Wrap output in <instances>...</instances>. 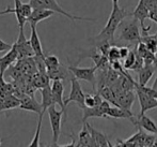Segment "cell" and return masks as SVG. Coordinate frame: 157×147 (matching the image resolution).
Wrapping results in <instances>:
<instances>
[{"label": "cell", "mask_w": 157, "mask_h": 147, "mask_svg": "<svg viewBox=\"0 0 157 147\" xmlns=\"http://www.w3.org/2000/svg\"><path fill=\"white\" fill-rule=\"evenodd\" d=\"M128 16H132V12H128L125 8L119 6V4H112V11L107 24L98 35L92 38L91 41L94 44L103 41H109L112 43L114 41V33L119 29L120 24Z\"/></svg>", "instance_id": "1"}, {"label": "cell", "mask_w": 157, "mask_h": 147, "mask_svg": "<svg viewBox=\"0 0 157 147\" xmlns=\"http://www.w3.org/2000/svg\"><path fill=\"white\" fill-rule=\"evenodd\" d=\"M139 21L135 17L126 18L119 26V41L137 44L141 41V31L139 29Z\"/></svg>", "instance_id": "2"}, {"label": "cell", "mask_w": 157, "mask_h": 147, "mask_svg": "<svg viewBox=\"0 0 157 147\" xmlns=\"http://www.w3.org/2000/svg\"><path fill=\"white\" fill-rule=\"evenodd\" d=\"M29 3L31 4L33 9H47V10H52L56 13L63 15V16L67 17L68 19L75 22V21H83V22H96L95 18L92 17H80V16H75L72 15L71 13L66 12L62 6L57 2V0H30Z\"/></svg>", "instance_id": "3"}, {"label": "cell", "mask_w": 157, "mask_h": 147, "mask_svg": "<svg viewBox=\"0 0 157 147\" xmlns=\"http://www.w3.org/2000/svg\"><path fill=\"white\" fill-rule=\"evenodd\" d=\"M32 10H33V8L30 3H24L21 0H14V8L8 6L6 10L0 11V16L4 14L13 13V14H15V16H16L19 28H24L25 24L27 23V21H28V17L31 14Z\"/></svg>", "instance_id": "4"}, {"label": "cell", "mask_w": 157, "mask_h": 147, "mask_svg": "<svg viewBox=\"0 0 157 147\" xmlns=\"http://www.w3.org/2000/svg\"><path fill=\"white\" fill-rule=\"evenodd\" d=\"M47 112L50 121V127H52V146H58L59 137L61 134V125H62V117L64 116V112L62 110H57L56 104L49 106Z\"/></svg>", "instance_id": "5"}, {"label": "cell", "mask_w": 157, "mask_h": 147, "mask_svg": "<svg viewBox=\"0 0 157 147\" xmlns=\"http://www.w3.org/2000/svg\"><path fill=\"white\" fill-rule=\"evenodd\" d=\"M71 91L70 95H68L67 99L64 100V104L65 106H67L71 102H75L77 105L80 108H85L86 104H85V98H86V93L83 92L81 85L79 84V80H77L76 77L73 75L71 77Z\"/></svg>", "instance_id": "6"}, {"label": "cell", "mask_w": 157, "mask_h": 147, "mask_svg": "<svg viewBox=\"0 0 157 147\" xmlns=\"http://www.w3.org/2000/svg\"><path fill=\"white\" fill-rule=\"evenodd\" d=\"M68 69L77 80L90 83L93 87V90H95V86H96L97 82L96 75H95V72L97 71V67L95 64L93 67H90V68H79L77 64H70Z\"/></svg>", "instance_id": "7"}, {"label": "cell", "mask_w": 157, "mask_h": 147, "mask_svg": "<svg viewBox=\"0 0 157 147\" xmlns=\"http://www.w3.org/2000/svg\"><path fill=\"white\" fill-rule=\"evenodd\" d=\"M14 44L16 46L17 51H18V59L34 56V52H33L32 46L30 44V40H27L25 37L24 28H19L18 38H17V41Z\"/></svg>", "instance_id": "8"}, {"label": "cell", "mask_w": 157, "mask_h": 147, "mask_svg": "<svg viewBox=\"0 0 157 147\" xmlns=\"http://www.w3.org/2000/svg\"><path fill=\"white\" fill-rule=\"evenodd\" d=\"M135 90H136V95L138 97L139 104H140V112H139L138 115L145 114V112H147V111L157 108V98L145 95L144 92H142L139 89L135 88Z\"/></svg>", "instance_id": "9"}, {"label": "cell", "mask_w": 157, "mask_h": 147, "mask_svg": "<svg viewBox=\"0 0 157 147\" xmlns=\"http://www.w3.org/2000/svg\"><path fill=\"white\" fill-rule=\"evenodd\" d=\"M19 110L21 111H27V112H33L35 114L40 115L43 112V108L42 104L39 103L35 99V97L29 95H24L21 98V105H19Z\"/></svg>", "instance_id": "10"}, {"label": "cell", "mask_w": 157, "mask_h": 147, "mask_svg": "<svg viewBox=\"0 0 157 147\" xmlns=\"http://www.w3.org/2000/svg\"><path fill=\"white\" fill-rule=\"evenodd\" d=\"M52 91L56 104H58L61 110L64 112V117L66 118V106L64 104L63 92H64V84L62 80H54L52 84Z\"/></svg>", "instance_id": "11"}, {"label": "cell", "mask_w": 157, "mask_h": 147, "mask_svg": "<svg viewBox=\"0 0 157 147\" xmlns=\"http://www.w3.org/2000/svg\"><path fill=\"white\" fill-rule=\"evenodd\" d=\"M17 60H18V51H17L15 44H13L12 48L8 51L6 55L0 57V74L4 75L6 71L9 68H11V66Z\"/></svg>", "instance_id": "12"}, {"label": "cell", "mask_w": 157, "mask_h": 147, "mask_svg": "<svg viewBox=\"0 0 157 147\" xmlns=\"http://www.w3.org/2000/svg\"><path fill=\"white\" fill-rule=\"evenodd\" d=\"M107 118H114V119H127L132 121V124L135 122V117L132 114V110L123 108L121 106H110L106 112Z\"/></svg>", "instance_id": "13"}, {"label": "cell", "mask_w": 157, "mask_h": 147, "mask_svg": "<svg viewBox=\"0 0 157 147\" xmlns=\"http://www.w3.org/2000/svg\"><path fill=\"white\" fill-rule=\"evenodd\" d=\"M21 105V98L15 95L0 96V113L18 108Z\"/></svg>", "instance_id": "14"}, {"label": "cell", "mask_w": 157, "mask_h": 147, "mask_svg": "<svg viewBox=\"0 0 157 147\" xmlns=\"http://www.w3.org/2000/svg\"><path fill=\"white\" fill-rule=\"evenodd\" d=\"M47 74L50 80H62V81H71V77L73 76V73L70 71L68 67L66 68L64 64L61 63L60 66L56 67L54 69L47 70Z\"/></svg>", "instance_id": "15"}, {"label": "cell", "mask_w": 157, "mask_h": 147, "mask_svg": "<svg viewBox=\"0 0 157 147\" xmlns=\"http://www.w3.org/2000/svg\"><path fill=\"white\" fill-rule=\"evenodd\" d=\"M132 125H134V126L139 127V128H141L142 130L147 131V132L152 133V134H156L157 133L156 124L145 114L138 115V116H137V119L135 120V122Z\"/></svg>", "instance_id": "16"}, {"label": "cell", "mask_w": 157, "mask_h": 147, "mask_svg": "<svg viewBox=\"0 0 157 147\" xmlns=\"http://www.w3.org/2000/svg\"><path fill=\"white\" fill-rule=\"evenodd\" d=\"M56 12L47 9H33L30 16L28 17V23L30 25H37V23L52 17Z\"/></svg>", "instance_id": "17"}, {"label": "cell", "mask_w": 157, "mask_h": 147, "mask_svg": "<svg viewBox=\"0 0 157 147\" xmlns=\"http://www.w3.org/2000/svg\"><path fill=\"white\" fill-rule=\"evenodd\" d=\"M149 13L150 9L147 6V2H145V0H139L134 12H132V16L138 19L139 23H140V27H142V26H144L145 19L149 18Z\"/></svg>", "instance_id": "18"}, {"label": "cell", "mask_w": 157, "mask_h": 147, "mask_svg": "<svg viewBox=\"0 0 157 147\" xmlns=\"http://www.w3.org/2000/svg\"><path fill=\"white\" fill-rule=\"evenodd\" d=\"M41 97H42L41 104H42V108H43V112H42V114H40L39 116H44L45 112H47L48 108L54 105V104H56L55 99H54V96H52V86L48 85V86H46V87L42 88L41 89Z\"/></svg>", "instance_id": "19"}, {"label": "cell", "mask_w": 157, "mask_h": 147, "mask_svg": "<svg viewBox=\"0 0 157 147\" xmlns=\"http://www.w3.org/2000/svg\"><path fill=\"white\" fill-rule=\"evenodd\" d=\"M156 71V67L153 64H144L140 70L138 71V81L137 83L139 85H147L149 81L151 80V77L154 75Z\"/></svg>", "instance_id": "20"}, {"label": "cell", "mask_w": 157, "mask_h": 147, "mask_svg": "<svg viewBox=\"0 0 157 147\" xmlns=\"http://www.w3.org/2000/svg\"><path fill=\"white\" fill-rule=\"evenodd\" d=\"M31 27V35H30V44L32 46V50L34 52V56H41L45 57V54L43 52V48H42V43L41 40L39 38L36 31V25H30Z\"/></svg>", "instance_id": "21"}, {"label": "cell", "mask_w": 157, "mask_h": 147, "mask_svg": "<svg viewBox=\"0 0 157 147\" xmlns=\"http://www.w3.org/2000/svg\"><path fill=\"white\" fill-rule=\"evenodd\" d=\"M86 124H87V127L89 128L90 132H91V135H92V139H93L94 141V144L95 146H101V147H104V146H112V144L110 143L109 139H108L107 137H106L104 133H101V131L96 130L95 128L91 126L90 124H88L87 121H86Z\"/></svg>", "instance_id": "22"}, {"label": "cell", "mask_w": 157, "mask_h": 147, "mask_svg": "<svg viewBox=\"0 0 157 147\" xmlns=\"http://www.w3.org/2000/svg\"><path fill=\"white\" fill-rule=\"evenodd\" d=\"M76 146H95L94 141L92 139L91 132H90L86 122H83L82 129H81V131L78 134V140H77Z\"/></svg>", "instance_id": "23"}, {"label": "cell", "mask_w": 157, "mask_h": 147, "mask_svg": "<svg viewBox=\"0 0 157 147\" xmlns=\"http://www.w3.org/2000/svg\"><path fill=\"white\" fill-rule=\"evenodd\" d=\"M49 81H50V77L48 76L47 72L46 73L36 72L35 74H33L32 77V84L37 89H42L46 87V86H48L49 85Z\"/></svg>", "instance_id": "24"}, {"label": "cell", "mask_w": 157, "mask_h": 147, "mask_svg": "<svg viewBox=\"0 0 157 147\" xmlns=\"http://www.w3.org/2000/svg\"><path fill=\"white\" fill-rule=\"evenodd\" d=\"M98 92L104 100L108 101L109 103L113 104L114 106H119L118 101H117L116 92H114L113 89L110 87V86H105V87L101 88V90H98Z\"/></svg>", "instance_id": "25"}, {"label": "cell", "mask_w": 157, "mask_h": 147, "mask_svg": "<svg viewBox=\"0 0 157 147\" xmlns=\"http://www.w3.org/2000/svg\"><path fill=\"white\" fill-rule=\"evenodd\" d=\"M4 75L0 74V96L14 95L15 85L14 83H8L4 81Z\"/></svg>", "instance_id": "26"}, {"label": "cell", "mask_w": 157, "mask_h": 147, "mask_svg": "<svg viewBox=\"0 0 157 147\" xmlns=\"http://www.w3.org/2000/svg\"><path fill=\"white\" fill-rule=\"evenodd\" d=\"M141 41L145 44L147 50L152 52L153 54H157V38L155 35H145V37H141Z\"/></svg>", "instance_id": "27"}, {"label": "cell", "mask_w": 157, "mask_h": 147, "mask_svg": "<svg viewBox=\"0 0 157 147\" xmlns=\"http://www.w3.org/2000/svg\"><path fill=\"white\" fill-rule=\"evenodd\" d=\"M136 58H137V55L135 50L130 51L129 54L127 55V57L125 59H123V67L125 68V70H132L135 62H136Z\"/></svg>", "instance_id": "28"}, {"label": "cell", "mask_w": 157, "mask_h": 147, "mask_svg": "<svg viewBox=\"0 0 157 147\" xmlns=\"http://www.w3.org/2000/svg\"><path fill=\"white\" fill-rule=\"evenodd\" d=\"M42 121H43V116H39V121H37L36 130H35L34 137H33L32 141L30 142V144L28 146H40V133H41V127H42Z\"/></svg>", "instance_id": "29"}, {"label": "cell", "mask_w": 157, "mask_h": 147, "mask_svg": "<svg viewBox=\"0 0 157 147\" xmlns=\"http://www.w3.org/2000/svg\"><path fill=\"white\" fill-rule=\"evenodd\" d=\"M45 64L47 70H49V69H54L56 67L60 66L61 63L56 55H47V56H45Z\"/></svg>", "instance_id": "30"}, {"label": "cell", "mask_w": 157, "mask_h": 147, "mask_svg": "<svg viewBox=\"0 0 157 147\" xmlns=\"http://www.w3.org/2000/svg\"><path fill=\"white\" fill-rule=\"evenodd\" d=\"M108 59H109L110 63L113 61H118V60H121V56H120V47L117 45H112L109 50V54H108Z\"/></svg>", "instance_id": "31"}, {"label": "cell", "mask_w": 157, "mask_h": 147, "mask_svg": "<svg viewBox=\"0 0 157 147\" xmlns=\"http://www.w3.org/2000/svg\"><path fill=\"white\" fill-rule=\"evenodd\" d=\"M12 46H13V44L8 43V42L3 41V40L0 38V53L8 52V51H10L11 48H12Z\"/></svg>", "instance_id": "32"}, {"label": "cell", "mask_w": 157, "mask_h": 147, "mask_svg": "<svg viewBox=\"0 0 157 147\" xmlns=\"http://www.w3.org/2000/svg\"><path fill=\"white\" fill-rule=\"evenodd\" d=\"M130 50L127 47V46H122L120 47V56H121V60L122 59H125L127 57V55L129 54Z\"/></svg>", "instance_id": "33"}, {"label": "cell", "mask_w": 157, "mask_h": 147, "mask_svg": "<svg viewBox=\"0 0 157 147\" xmlns=\"http://www.w3.org/2000/svg\"><path fill=\"white\" fill-rule=\"evenodd\" d=\"M152 88H153V89H155V90L157 91V76H156L155 82H154V83H153V85H152Z\"/></svg>", "instance_id": "34"}, {"label": "cell", "mask_w": 157, "mask_h": 147, "mask_svg": "<svg viewBox=\"0 0 157 147\" xmlns=\"http://www.w3.org/2000/svg\"><path fill=\"white\" fill-rule=\"evenodd\" d=\"M112 4H119V0H112Z\"/></svg>", "instance_id": "35"}, {"label": "cell", "mask_w": 157, "mask_h": 147, "mask_svg": "<svg viewBox=\"0 0 157 147\" xmlns=\"http://www.w3.org/2000/svg\"><path fill=\"white\" fill-rule=\"evenodd\" d=\"M156 56H157V54H156ZM155 67H156V70H157V62H156V64H155Z\"/></svg>", "instance_id": "36"}, {"label": "cell", "mask_w": 157, "mask_h": 147, "mask_svg": "<svg viewBox=\"0 0 157 147\" xmlns=\"http://www.w3.org/2000/svg\"><path fill=\"white\" fill-rule=\"evenodd\" d=\"M155 35V37L157 38V31H156V33H155V35Z\"/></svg>", "instance_id": "37"}, {"label": "cell", "mask_w": 157, "mask_h": 147, "mask_svg": "<svg viewBox=\"0 0 157 147\" xmlns=\"http://www.w3.org/2000/svg\"><path fill=\"white\" fill-rule=\"evenodd\" d=\"M0 145H1V140H0Z\"/></svg>", "instance_id": "38"}]
</instances>
